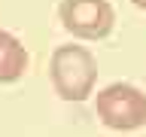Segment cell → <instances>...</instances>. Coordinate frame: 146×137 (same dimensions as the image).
<instances>
[{
  "label": "cell",
  "instance_id": "cell-2",
  "mask_svg": "<svg viewBox=\"0 0 146 137\" xmlns=\"http://www.w3.org/2000/svg\"><path fill=\"white\" fill-rule=\"evenodd\" d=\"M94 113L110 131H137L146 125V94L131 82H110L94 94Z\"/></svg>",
  "mask_w": 146,
  "mask_h": 137
},
{
  "label": "cell",
  "instance_id": "cell-5",
  "mask_svg": "<svg viewBox=\"0 0 146 137\" xmlns=\"http://www.w3.org/2000/svg\"><path fill=\"white\" fill-rule=\"evenodd\" d=\"M131 3H134L137 9H146V0H131Z\"/></svg>",
  "mask_w": 146,
  "mask_h": 137
},
{
  "label": "cell",
  "instance_id": "cell-1",
  "mask_svg": "<svg viewBox=\"0 0 146 137\" xmlns=\"http://www.w3.org/2000/svg\"><path fill=\"white\" fill-rule=\"evenodd\" d=\"M49 79L61 100L82 104L94 94L98 85V58L76 43L58 46L49 58Z\"/></svg>",
  "mask_w": 146,
  "mask_h": 137
},
{
  "label": "cell",
  "instance_id": "cell-3",
  "mask_svg": "<svg viewBox=\"0 0 146 137\" xmlns=\"http://www.w3.org/2000/svg\"><path fill=\"white\" fill-rule=\"evenodd\" d=\"M58 18L64 31L79 40H104L116 27V9L110 0H61Z\"/></svg>",
  "mask_w": 146,
  "mask_h": 137
},
{
  "label": "cell",
  "instance_id": "cell-4",
  "mask_svg": "<svg viewBox=\"0 0 146 137\" xmlns=\"http://www.w3.org/2000/svg\"><path fill=\"white\" fill-rule=\"evenodd\" d=\"M27 49L18 37L0 31V82H18L27 73Z\"/></svg>",
  "mask_w": 146,
  "mask_h": 137
}]
</instances>
